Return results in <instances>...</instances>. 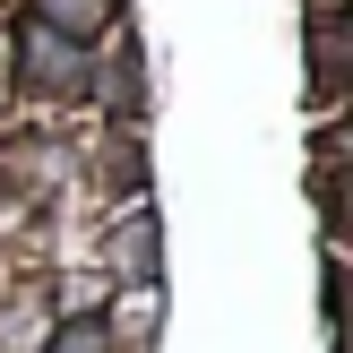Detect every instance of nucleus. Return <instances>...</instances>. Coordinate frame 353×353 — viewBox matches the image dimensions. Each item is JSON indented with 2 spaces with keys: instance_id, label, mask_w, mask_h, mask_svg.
I'll use <instances>...</instances> for the list:
<instances>
[{
  "instance_id": "nucleus-2",
  "label": "nucleus",
  "mask_w": 353,
  "mask_h": 353,
  "mask_svg": "<svg viewBox=\"0 0 353 353\" xmlns=\"http://www.w3.org/2000/svg\"><path fill=\"white\" fill-rule=\"evenodd\" d=\"M61 353H95V327H86V336H61Z\"/></svg>"
},
{
  "instance_id": "nucleus-1",
  "label": "nucleus",
  "mask_w": 353,
  "mask_h": 353,
  "mask_svg": "<svg viewBox=\"0 0 353 353\" xmlns=\"http://www.w3.org/2000/svg\"><path fill=\"white\" fill-rule=\"evenodd\" d=\"M103 9H112V0H43V17H52L61 34H95V26H103Z\"/></svg>"
}]
</instances>
